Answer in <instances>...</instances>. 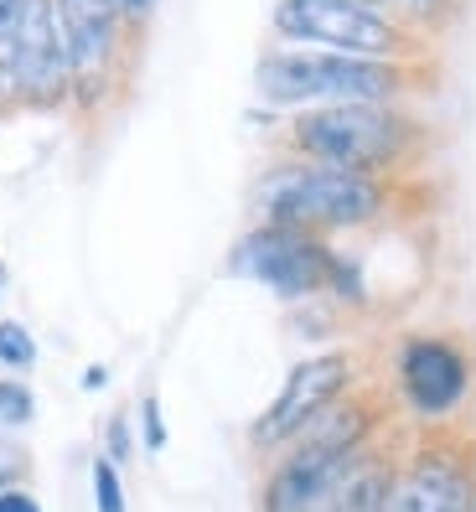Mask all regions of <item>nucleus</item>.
<instances>
[{
  "instance_id": "nucleus-9",
  "label": "nucleus",
  "mask_w": 476,
  "mask_h": 512,
  "mask_svg": "<svg viewBox=\"0 0 476 512\" xmlns=\"http://www.w3.org/2000/svg\"><path fill=\"white\" fill-rule=\"evenodd\" d=\"M73 94V63H68V37L57 21L52 0H26L21 37H16V99L52 109Z\"/></svg>"
},
{
  "instance_id": "nucleus-4",
  "label": "nucleus",
  "mask_w": 476,
  "mask_h": 512,
  "mask_svg": "<svg viewBox=\"0 0 476 512\" xmlns=\"http://www.w3.org/2000/svg\"><path fill=\"white\" fill-rule=\"evenodd\" d=\"M290 145L301 150V161L378 176L414 150V119L394 104H321L295 114Z\"/></svg>"
},
{
  "instance_id": "nucleus-24",
  "label": "nucleus",
  "mask_w": 476,
  "mask_h": 512,
  "mask_svg": "<svg viewBox=\"0 0 476 512\" xmlns=\"http://www.w3.org/2000/svg\"><path fill=\"white\" fill-rule=\"evenodd\" d=\"M471 512H476V502H471Z\"/></svg>"
},
{
  "instance_id": "nucleus-23",
  "label": "nucleus",
  "mask_w": 476,
  "mask_h": 512,
  "mask_svg": "<svg viewBox=\"0 0 476 512\" xmlns=\"http://www.w3.org/2000/svg\"><path fill=\"white\" fill-rule=\"evenodd\" d=\"M0 285H6V269H0Z\"/></svg>"
},
{
  "instance_id": "nucleus-21",
  "label": "nucleus",
  "mask_w": 476,
  "mask_h": 512,
  "mask_svg": "<svg viewBox=\"0 0 476 512\" xmlns=\"http://www.w3.org/2000/svg\"><path fill=\"white\" fill-rule=\"evenodd\" d=\"M119 11H125V21H145L156 11V0H119Z\"/></svg>"
},
{
  "instance_id": "nucleus-3",
  "label": "nucleus",
  "mask_w": 476,
  "mask_h": 512,
  "mask_svg": "<svg viewBox=\"0 0 476 512\" xmlns=\"http://www.w3.org/2000/svg\"><path fill=\"white\" fill-rule=\"evenodd\" d=\"M259 99L275 109L301 104H394L404 73L394 57H352V52H311L285 47L270 52L254 73Z\"/></svg>"
},
{
  "instance_id": "nucleus-8",
  "label": "nucleus",
  "mask_w": 476,
  "mask_h": 512,
  "mask_svg": "<svg viewBox=\"0 0 476 512\" xmlns=\"http://www.w3.org/2000/svg\"><path fill=\"white\" fill-rule=\"evenodd\" d=\"M399 399L420 419H451L471 394V357L451 337H409L394 357Z\"/></svg>"
},
{
  "instance_id": "nucleus-6",
  "label": "nucleus",
  "mask_w": 476,
  "mask_h": 512,
  "mask_svg": "<svg viewBox=\"0 0 476 512\" xmlns=\"http://www.w3.org/2000/svg\"><path fill=\"white\" fill-rule=\"evenodd\" d=\"M275 37L311 52H352V57H389L399 52V32L389 11L357 6V0H280Z\"/></svg>"
},
{
  "instance_id": "nucleus-2",
  "label": "nucleus",
  "mask_w": 476,
  "mask_h": 512,
  "mask_svg": "<svg viewBox=\"0 0 476 512\" xmlns=\"http://www.w3.org/2000/svg\"><path fill=\"white\" fill-rule=\"evenodd\" d=\"M389 187L378 176L363 171H337V166H316V161H295L280 166L259 182V223L270 228H295V233H342V228H363L383 213Z\"/></svg>"
},
{
  "instance_id": "nucleus-22",
  "label": "nucleus",
  "mask_w": 476,
  "mask_h": 512,
  "mask_svg": "<svg viewBox=\"0 0 476 512\" xmlns=\"http://www.w3.org/2000/svg\"><path fill=\"white\" fill-rule=\"evenodd\" d=\"M357 6H373V11H389V0H357Z\"/></svg>"
},
{
  "instance_id": "nucleus-17",
  "label": "nucleus",
  "mask_w": 476,
  "mask_h": 512,
  "mask_svg": "<svg viewBox=\"0 0 476 512\" xmlns=\"http://www.w3.org/2000/svg\"><path fill=\"white\" fill-rule=\"evenodd\" d=\"M140 425H145V450H166V425H161V404L156 399L140 404Z\"/></svg>"
},
{
  "instance_id": "nucleus-20",
  "label": "nucleus",
  "mask_w": 476,
  "mask_h": 512,
  "mask_svg": "<svg viewBox=\"0 0 476 512\" xmlns=\"http://www.w3.org/2000/svg\"><path fill=\"white\" fill-rule=\"evenodd\" d=\"M389 6H399V11H409V16H445V6H451V0H389Z\"/></svg>"
},
{
  "instance_id": "nucleus-7",
  "label": "nucleus",
  "mask_w": 476,
  "mask_h": 512,
  "mask_svg": "<svg viewBox=\"0 0 476 512\" xmlns=\"http://www.w3.org/2000/svg\"><path fill=\"white\" fill-rule=\"evenodd\" d=\"M347 388H352V357L347 352L301 357V363L285 373L270 409L254 419V445L259 450H285L321 409H332L337 399H347Z\"/></svg>"
},
{
  "instance_id": "nucleus-16",
  "label": "nucleus",
  "mask_w": 476,
  "mask_h": 512,
  "mask_svg": "<svg viewBox=\"0 0 476 512\" xmlns=\"http://www.w3.org/2000/svg\"><path fill=\"white\" fill-rule=\"evenodd\" d=\"M383 492H389V466H373L368 476H363V487H357L352 497H347V507L342 512H383Z\"/></svg>"
},
{
  "instance_id": "nucleus-14",
  "label": "nucleus",
  "mask_w": 476,
  "mask_h": 512,
  "mask_svg": "<svg viewBox=\"0 0 476 512\" xmlns=\"http://www.w3.org/2000/svg\"><path fill=\"white\" fill-rule=\"evenodd\" d=\"M32 414H37L32 388L16 383V378H0V430H26Z\"/></svg>"
},
{
  "instance_id": "nucleus-10",
  "label": "nucleus",
  "mask_w": 476,
  "mask_h": 512,
  "mask_svg": "<svg viewBox=\"0 0 476 512\" xmlns=\"http://www.w3.org/2000/svg\"><path fill=\"white\" fill-rule=\"evenodd\" d=\"M476 502V471L461 450H420L399 471H389L383 512H471Z\"/></svg>"
},
{
  "instance_id": "nucleus-18",
  "label": "nucleus",
  "mask_w": 476,
  "mask_h": 512,
  "mask_svg": "<svg viewBox=\"0 0 476 512\" xmlns=\"http://www.w3.org/2000/svg\"><path fill=\"white\" fill-rule=\"evenodd\" d=\"M104 456L119 466V461H130V419L125 414H114L109 419V450H104Z\"/></svg>"
},
{
  "instance_id": "nucleus-12",
  "label": "nucleus",
  "mask_w": 476,
  "mask_h": 512,
  "mask_svg": "<svg viewBox=\"0 0 476 512\" xmlns=\"http://www.w3.org/2000/svg\"><path fill=\"white\" fill-rule=\"evenodd\" d=\"M26 0H0V104L16 99V37H21Z\"/></svg>"
},
{
  "instance_id": "nucleus-1",
  "label": "nucleus",
  "mask_w": 476,
  "mask_h": 512,
  "mask_svg": "<svg viewBox=\"0 0 476 512\" xmlns=\"http://www.w3.org/2000/svg\"><path fill=\"white\" fill-rule=\"evenodd\" d=\"M378 414L363 399H337L295 435L264 476L259 512H342L347 497L378 466L373 456Z\"/></svg>"
},
{
  "instance_id": "nucleus-5",
  "label": "nucleus",
  "mask_w": 476,
  "mask_h": 512,
  "mask_svg": "<svg viewBox=\"0 0 476 512\" xmlns=\"http://www.w3.org/2000/svg\"><path fill=\"white\" fill-rule=\"evenodd\" d=\"M228 269L238 280H254L264 290H275L285 300H301V295H321V290H342L357 295L352 269L321 244L311 233H295V228H270L259 223L254 233L238 238V249L228 259Z\"/></svg>"
},
{
  "instance_id": "nucleus-11",
  "label": "nucleus",
  "mask_w": 476,
  "mask_h": 512,
  "mask_svg": "<svg viewBox=\"0 0 476 512\" xmlns=\"http://www.w3.org/2000/svg\"><path fill=\"white\" fill-rule=\"evenodd\" d=\"M57 21H63V37H68V63H73V88H94L109 63H114V47H119V0H52Z\"/></svg>"
},
{
  "instance_id": "nucleus-19",
  "label": "nucleus",
  "mask_w": 476,
  "mask_h": 512,
  "mask_svg": "<svg viewBox=\"0 0 476 512\" xmlns=\"http://www.w3.org/2000/svg\"><path fill=\"white\" fill-rule=\"evenodd\" d=\"M0 512H42V502L32 492H21V487H6L0 492Z\"/></svg>"
},
{
  "instance_id": "nucleus-15",
  "label": "nucleus",
  "mask_w": 476,
  "mask_h": 512,
  "mask_svg": "<svg viewBox=\"0 0 476 512\" xmlns=\"http://www.w3.org/2000/svg\"><path fill=\"white\" fill-rule=\"evenodd\" d=\"M94 507L99 512H125V481L109 456H94Z\"/></svg>"
},
{
  "instance_id": "nucleus-13",
  "label": "nucleus",
  "mask_w": 476,
  "mask_h": 512,
  "mask_svg": "<svg viewBox=\"0 0 476 512\" xmlns=\"http://www.w3.org/2000/svg\"><path fill=\"white\" fill-rule=\"evenodd\" d=\"M32 363H37V337L21 321H0V368L26 373Z\"/></svg>"
}]
</instances>
